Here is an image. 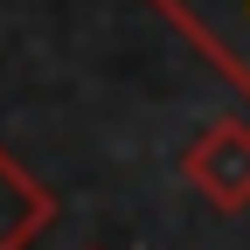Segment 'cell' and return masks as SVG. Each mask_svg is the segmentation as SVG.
<instances>
[{
	"mask_svg": "<svg viewBox=\"0 0 250 250\" xmlns=\"http://www.w3.org/2000/svg\"><path fill=\"white\" fill-rule=\"evenodd\" d=\"M0 153H7V146H0Z\"/></svg>",
	"mask_w": 250,
	"mask_h": 250,
	"instance_id": "277c9868",
	"label": "cell"
},
{
	"mask_svg": "<svg viewBox=\"0 0 250 250\" xmlns=\"http://www.w3.org/2000/svg\"><path fill=\"white\" fill-rule=\"evenodd\" d=\"M181 181L208 208L243 215L250 208V118H208L181 153Z\"/></svg>",
	"mask_w": 250,
	"mask_h": 250,
	"instance_id": "6da1fadb",
	"label": "cell"
},
{
	"mask_svg": "<svg viewBox=\"0 0 250 250\" xmlns=\"http://www.w3.org/2000/svg\"><path fill=\"white\" fill-rule=\"evenodd\" d=\"M49 223H56V195L14 153H0V250H28Z\"/></svg>",
	"mask_w": 250,
	"mask_h": 250,
	"instance_id": "3957f363",
	"label": "cell"
},
{
	"mask_svg": "<svg viewBox=\"0 0 250 250\" xmlns=\"http://www.w3.org/2000/svg\"><path fill=\"white\" fill-rule=\"evenodd\" d=\"M167 28H181L215 70L250 98V0H146Z\"/></svg>",
	"mask_w": 250,
	"mask_h": 250,
	"instance_id": "7a4b0ae2",
	"label": "cell"
}]
</instances>
